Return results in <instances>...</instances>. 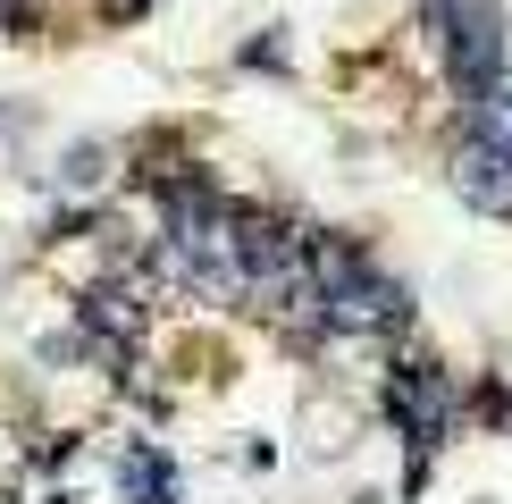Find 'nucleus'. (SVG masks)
I'll return each instance as SVG.
<instances>
[{"mask_svg": "<svg viewBox=\"0 0 512 504\" xmlns=\"http://www.w3.org/2000/svg\"><path fill=\"white\" fill-rule=\"evenodd\" d=\"M462 194L487 202V210H512V152H496V143H471V152H462Z\"/></svg>", "mask_w": 512, "mask_h": 504, "instance_id": "obj_1", "label": "nucleus"}]
</instances>
